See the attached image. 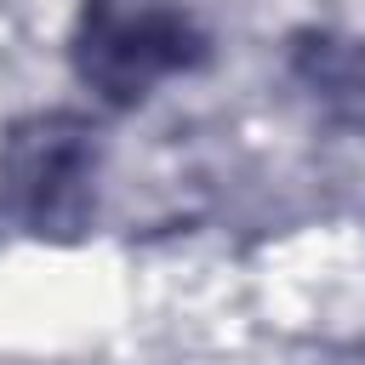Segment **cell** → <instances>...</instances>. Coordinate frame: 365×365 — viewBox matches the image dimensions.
I'll list each match as a JSON object with an SVG mask.
<instances>
[{"mask_svg":"<svg viewBox=\"0 0 365 365\" xmlns=\"http://www.w3.org/2000/svg\"><path fill=\"white\" fill-rule=\"evenodd\" d=\"M103 125L80 108H34L0 137V222L23 240L74 245L97 217Z\"/></svg>","mask_w":365,"mask_h":365,"instance_id":"cell-1","label":"cell"},{"mask_svg":"<svg viewBox=\"0 0 365 365\" xmlns=\"http://www.w3.org/2000/svg\"><path fill=\"white\" fill-rule=\"evenodd\" d=\"M205 63L211 29L182 0H80L68 29V68L103 108H137Z\"/></svg>","mask_w":365,"mask_h":365,"instance_id":"cell-2","label":"cell"},{"mask_svg":"<svg viewBox=\"0 0 365 365\" xmlns=\"http://www.w3.org/2000/svg\"><path fill=\"white\" fill-rule=\"evenodd\" d=\"M285 68L325 120L365 131V34L297 29L285 46Z\"/></svg>","mask_w":365,"mask_h":365,"instance_id":"cell-3","label":"cell"}]
</instances>
